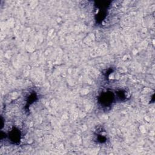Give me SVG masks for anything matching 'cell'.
<instances>
[{
	"label": "cell",
	"instance_id": "2",
	"mask_svg": "<svg viewBox=\"0 0 155 155\" xmlns=\"http://www.w3.org/2000/svg\"><path fill=\"white\" fill-rule=\"evenodd\" d=\"M10 136L11 137V140L12 141H14L15 142L18 141L20 139L19 132L18 131V130H16V129H13V130H12Z\"/></svg>",
	"mask_w": 155,
	"mask_h": 155
},
{
	"label": "cell",
	"instance_id": "1",
	"mask_svg": "<svg viewBox=\"0 0 155 155\" xmlns=\"http://www.w3.org/2000/svg\"><path fill=\"white\" fill-rule=\"evenodd\" d=\"M100 98H101L100 102L101 103V104H102L105 106H108V105H110L113 99L112 93H107L103 94L100 97Z\"/></svg>",
	"mask_w": 155,
	"mask_h": 155
}]
</instances>
